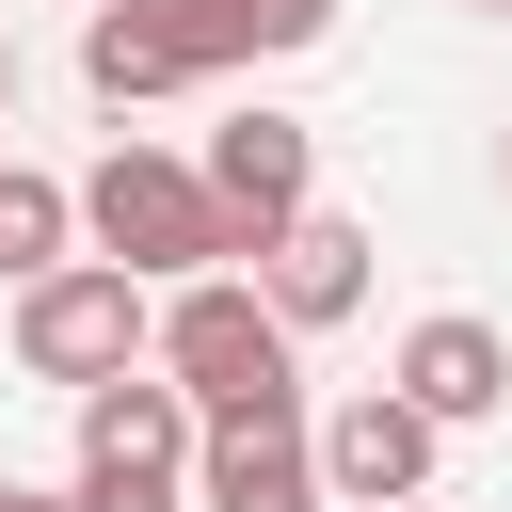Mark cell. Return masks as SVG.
Instances as JSON below:
<instances>
[{
	"label": "cell",
	"instance_id": "4",
	"mask_svg": "<svg viewBox=\"0 0 512 512\" xmlns=\"http://www.w3.org/2000/svg\"><path fill=\"white\" fill-rule=\"evenodd\" d=\"M144 304H160L144 272H112V256H48V272H16V368L80 400L96 368L144 352Z\"/></svg>",
	"mask_w": 512,
	"mask_h": 512
},
{
	"label": "cell",
	"instance_id": "1",
	"mask_svg": "<svg viewBox=\"0 0 512 512\" xmlns=\"http://www.w3.org/2000/svg\"><path fill=\"white\" fill-rule=\"evenodd\" d=\"M144 368L192 400V416H304V336L256 304V272H176L144 304Z\"/></svg>",
	"mask_w": 512,
	"mask_h": 512
},
{
	"label": "cell",
	"instance_id": "14",
	"mask_svg": "<svg viewBox=\"0 0 512 512\" xmlns=\"http://www.w3.org/2000/svg\"><path fill=\"white\" fill-rule=\"evenodd\" d=\"M0 128H16V48H0Z\"/></svg>",
	"mask_w": 512,
	"mask_h": 512
},
{
	"label": "cell",
	"instance_id": "13",
	"mask_svg": "<svg viewBox=\"0 0 512 512\" xmlns=\"http://www.w3.org/2000/svg\"><path fill=\"white\" fill-rule=\"evenodd\" d=\"M0 512H80V496H32V480H0Z\"/></svg>",
	"mask_w": 512,
	"mask_h": 512
},
{
	"label": "cell",
	"instance_id": "2",
	"mask_svg": "<svg viewBox=\"0 0 512 512\" xmlns=\"http://www.w3.org/2000/svg\"><path fill=\"white\" fill-rule=\"evenodd\" d=\"M80 240L112 256V272H144V288H176V272H224L240 240H224V208H208V176L192 160H160V144H112L96 176H80Z\"/></svg>",
	"mask_w": 512,
	"mask_h": 512
},
{
	"label": "cell",
	"instance_id": "8",
	"mask_svg": "<svg viewBox=\"0 0 512 512\" xmlns=\"http://www.w3.org/2000/svg\"><path fill=\"white\" fill-rule=\"evenodd\" d=\"M192 512H320L304 416H192Z\"/></svg>",
	"mask_w": 512,
	"mask_h": 512
},
{
	"label": "cell",
	"instance_id": "9",
	"mask_svg": "<svg viewBox=\"0 0 512 512\" xmlns=\"http://www.w3.org/2000/svg\"><path fill=\"white\" fill-rule=\"evenodd\" d=\"M384 384H400L432 432H464V416H496V400H512V336L448 304V320H416V336H400V368H384Z\"/></svg>",
	"mask_w": 512,
	"mask_h": 512
},
{
	"label": "cell",
	"instance_id": "5",
	"mask_svg": "<svg viewBox=\"0 0 512 512\" xmlns=\"http://www.w3.org/2000/svg\"><path fill=\"white\" fill-rule=\"evenodd\" d=\"M304 448H320V512H384V496H432V448H448V432H432L400 384H368V400H336Z\"/></svg>",
	"mask_w": 512,
	"mask_h": 512
},
{
	"label": "cell",
	"instance_id": "3",
	"mask_svg": "<svg viewBox=\"0 0 512 512\" xmlns=\"http://www.w3.org/2000/svg\"><path fill=\"white\" fill-rule=\"evenodd\" d=\"M80 512H192V400L128 352V368H96L80 384V480H64Z\"/></svg>",
	"mask_w": 512,
	"mask_h": 512
},
{
	"label": "cell",
	"instance_id": "11",
	"mask_svg": "<svg viewBox=\"0 0 512 512\" xmlns=\"http://www.w3.org/2000/svg\"><path fill=\"white\" fill-rule=\"evenodd\" d=\"M176 32H192V64L224 80V64H256V48H320L336 32V0H160Z\"/></svg>",
	"mask_w": 512,
	"mask_h": 512
},
{
	"label": "cell",
	"instance_id": "16",
	"mask_svg": "<svg viewBox=\"0 0 512 512\" xmlns=\"http://www.w3.org/2000/svg\"><path fill=\"white\" fill-rule=\"evenodd\" d=\"M480 16H512V0H480Z\"/></svg>",
	"mask_w": 512,
	"mask_h": 512
},
{
	"label": "cell",
	"instance_id": "10",
	"mask_svg": "<svg viewBox=\"0 0 512 512\" xmlns=\"http://www.w3.org/2000/svg\"><path fill=\"white\" fill-rule=\"evenodd\" d=\"M176 80H208V64H192V32H176L160 0H96V16H80V96H96V112H144V96H176Z\"/></svg>",
	"mask_w": 512,
	"mask_h": 512
},
{
	"label": "cell",
	"instance_id": "7",
	"mask_svg": "<svg viewBox=\"0 0 512 512\" xmlns=\"http://www.w3.org/2000/svg\"><path fill=\"white\" fill-rule=\"evenodd\" d=\"M240 272H256V304H272L288 336H320V320H352V304H368V224H336V208L304 192V208H288Z\"/></svg>",
	"mask_w": 512,
	"mask_h": 512
},
{
	"label": "cell",
	"instance_id": "6",
	"mask_svg": "<svg viewBox=\"0 0 512 512\" xmlns=\"http://www.w3.org/2000/svg\"><path fill=\"white\" fill-rule=\"evenodd\" d=\"M192 176H208V208H224V240H240V256H256V240H272V224H288V208H304V192H320V144H304V128H288V112H224V128H208V160H192Z\"/></svg>",
	"mask_w": 512,
	"mask_h": 512
},
{
	"label": "cell",
	"instance_id": "12",
	"mask_svg": "<svg viewBox=\"0 0 512 512\" xmlns=\"http://www.w3.org/2000/svg\"><path fill=\"white\" fill-rule=\"evenodd\" d=\"M64 240H80V192H64V176H32V160H0V288H16V272H48Z\"/></svg>",
	"mask_w": 512,
	"mask_h": 512
},
{
	"label": "cell",
	"instance_id": "15",
	"mask_svg": "<svg viewBox=\"0 0 512 512\" xmlns=\"http://www.w3.org/2000/svg\"><path fill=\"white\" fill-rule=\"evenodd\" d=\"M384 512H432V496H384Z\"/></svg>",
	"mask_w": 512,
	"mask_h": 512
}]
</instances>
